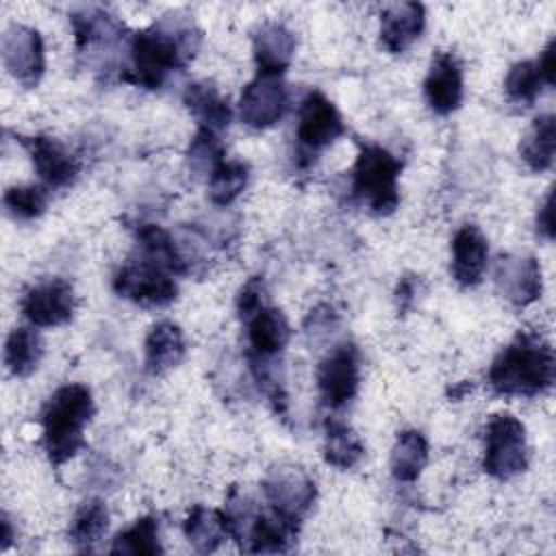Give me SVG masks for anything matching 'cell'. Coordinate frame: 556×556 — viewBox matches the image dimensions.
I'll use <instances>...</instances> for the list:
<instances>
[{
	"instance_id": "cell-1",
	"label": "cell",
	"mask_w": 556,
	"mask_h": 556,
	"mask_svg": "<svg viewBox=\"0 0 556 556\" xmlns=\"http://www.w3.org/2000/svg\"><path fill=\"white\" fill-rule=\"evenodd\" d=\"M200 28L191 17L169 13L130 39V65L122 74L126 83L159 89L167 76L182 70L200 48Z\"/></svg>"
},
{
	"instance_id": "cell-2",
	"label": "cell",
	"mask_w": 556,
	"mask_h": 556,
	"mask_svg": "<svg viewBox=\"0 0 556 556\" xmlns=\"http://www.w3.org/2000/svg\"><path fill=\"white\" fill-rule=\"evenodd\" d=\"M554 350L536 332H519L491 363L489 387L497 395L534 397L554 382Z\"/></svg>"
},
{
	"instance_id": "cell-3",
	"label": "cell",
	"mask_w": 556,
	"mask_h": 556,
	"mask_svg": "<svg viewBox=\"0 0 556 556\" xmlns=\"http://www.w3.org/2000/svg\"><path fill=\"white\" fill-rule=\"evenodd\" d=\"M93 395L80 382L59 387L43 404V450L52 465H63L85 447V428L93 417Z\"/></svg>"
},
{
	"instance_id": "cell-4",
	"label": "cell",
	"mask_w": 556,
	"mask_h": 556,
	"mask_svg": "<svg viewBox=\"0 0 556 556\" xmlns=\"http://www.w3.org/2000/svg\"><path fill=\"white\" fill-rule=\"evenodd\" d=\"M400 172L402 163L387 148L363 143L352 167V191L371 213L389 215L400 204Z\"/></svg>"
},
{
	"instance_id": "cell-5",
	"label": "cell",
	"mask_w": 556,
	"mask_h": 556,
	"mask_svg": "<svg viewBox=\"0 0 556 556\" xmlns=\"http://www.w3.org/2000/svg\"><path fill=\"white\" fill-rule=\"evenodd\" d=\"M528 467V443L523 424L510 413H495L484 428L482 469L497 478L510 480Z\"/></svg>"
},
{
	"instance_id": "cell-6",
	"label": "cell",
	"mask_w": 556,
	"mask_h": 556,
	"mask_svg": "<svg viewBox=\"0 0 556 556\" xmlns=\"http://www.w3.org/2000/svg\"><path fill=\"white\" fill-rule=\"evenodd\" d=\"M263 493L271 510L293 526H300L317 497L315 480L295 465L274 467L263 480Z\"/></svg>"
},
{
	"instance_id": "cell-7",
	"label": "cell",
	"mask_w": 556,
	"mask_h": 556,
	"mask_svg": "<svg viewBox=\"0 0 556 556\" xmlns=\"http://www.w3.org/2000/svg\"><path fill=\"white\" fill-rule=\"evenodd\" d=\"M343 132H345V124L339 109L332 104V100L317 89L308 91L298 109L295 139H298L300 156L315 159V154L332 146Z\"/></svg>"
},
{
	"instance_id": "cell-8",
	"label": "cell",
	"mask_w": 556,
	"mask_h": 556,
	"mask_svg": "<svg viewBox=\"0 0 556 556\" xmlns=\"http://www.w3.org/2000/svg\"><path fill=\"white\" fill-rule=\"evenodd\" d=\"M113 289L119 298L146 308H163L178 295L174 274L141 258L117 269L113 276Z\"/></svg>"
},
{
	"instance_id": "cell-9",
	"label": "cell",
	"mask_w": 556,
	"mask_h": 556,
	"mask_svg": "<svg viewBox=\"0 0 556 556\" xmlns=\"http://www.w3.org/2000/svg\"><path fill=\"white\" fill-rule=\"evenodd\" d=\"M317 389L328 408L354 400L361 382V352L352 341L337 343L317 365Z\"/></svg>"
},
{
	"instance_id": "cell-10",
	"label": "cell",
	"mask_w": 556,
	"mask_h": 556,
	"mask_svg": "<svg viewBox=\"0 0 556 556\" xmlns=\"http://www.w3.org/2000/svg\"><path fill=\"white\" fill-rule=\"evenodd\" d=\"M4 70L24 87H35L46 70L43 39L39 30L24 24H9L2 35Z\"/></svg>"
},
{
	"instance_id": "cell-11",
	"label": "cell",
	"mask_w": 556,
	"mask_h": 556,
	"mask_svg": "<svg viewBox=\"0 0 556 556\" xmlns=\"http://www.w3.org/2000/svg\"><path fill=\"white\" fill-rule=\"evenodd\" d=\"M22 315L37 328L63 326L72 319L76 308L74 287L63 278H48L22 295Z\"/></svg>"
},
{
	"instance_id": "cell-12",
	"label": "cell",
	"mask_w": 556,
	"mask_h": 556,
	"mask_svg": "<svg viewBox=\"0 0 556 556\" xmlns=\"http://www.w3.org/2000/svg\"><path fill=\"white\" fill-rule=\"evenodd\" d=\"M287 87L280 76L256 74L250 80L239 98V117L250 128H269L274 126L287 111Z\"/></svg>"
},
{
	"instance_id": "cell-13",
	"label": "cell",
	"mask_w": 556,
	"mask_h": 556,
	"mask_svg": "<svg viewBox=\"0 0 556 556\" xmlns=\"http://www.w3.org/2000/svg\"><path fill=\"white\" fill-rule=\"evenodd\" d=\"M493 280L502 298L513 306H528L541 298V267L530 254H500L493 267Z\"/></svg>"
},
{
	"instance_id": "cell-14",
	"label": "cell",
	"mask_w": 556,
	"mask_h": 556,
	"mask_svg": "<svg viewBox=\"0 0 556 556\" xmlns=\"http://www.w3.org/2000/svg\"><path fill=\"white\" fill-rule=\"evenodd\" d=\"M463 70L452 52H439L424 80V96L428 106L439 115H450L463 102Z\"/></svg>"
},
{
	"instance_id": "cell-15",
	"label": "cell",
	"mask_w": 556,
	"mask_h": 556,
	"mask_svg": "<svg viewBox=\"0 0 556 556\" xmlns=\"http://www.w3.org/2000/svg\"><path fill=\"white\" fill-rule=\"evenodd\" d=\"M24 146L28 148L33 165L46 187L63 189L78 178L80 165L59 139L48 135H35L24 139Z\"/></svg>"
},
{
	"instance_id": "cell-16",
	"label": "cell",
	"mask_w": 556,
	"mask_h": 556,
	"mask_svg": "<svg viewBox=\"0 0 556 556\" xmlns=\"http://www.w3.org/2000/svg\"><path fill=\"white\" fill-rule=\"evenodd\" d=\"M489 265V241L476 224H463L452 237V276L460 287H476Z\"/></svg>"
},
{
	"instance_id": "cell-17",
	"label": "cell",
	"mask_w": 556,
	"mask_h": 556,
	"mask_svg": "<svg viewBox=\"0 0 556 556\" xmlns=\"http://www.w3.org/2000/svg\"><path fill=\"white\" fill-rule=\"evenodd\" d=\"M295 52L293 33L280 22H263L252 30V54L258 74L282 76Z\"/></svg>"
},
{
	"instance_id": "cell-18",
	"label": "cell",
	"mask_w": 556,
	"mask_h": 556,
	"mask_svg": "<svg viewBox=\"0 0 556 556\" xmlns=\"http://www.w3.org/2000/svg\"><path fill=\"white\" fill-rule=\"evenodd\" d=\"M426 9L419 2H393L380 13V43L387 52L400 54L424 33Z\"/></svg>"
},
{
	"instance_id": "cell-19",
	"label": "cell",
	"mask_w": 556,
	"mask_h": 556,
	"mask_svg": "<svg viewBox=\"0 0 556 556\" xmlns=\"http://www.w3.org/2000/svg\"><path fill=\"white\" fill-rule=\"evenodd\" d=\"M243 324H245L248 343H250L248 354L252 356L274 358L287 348L291 339V328L285 313L269 304L254 311L250 317L243 319Z\"/></svg>"
},
{
	"instance_id": "cell-20",
	"label": "cell",
	"mask_w": 556,
	"mask_h": 556,
	"mask_svg": "<svg viewBox=\"0 0 556 556\" xmlns=\"http://www.w3.org/2000/svg\"><path fill=\"white\" fill-rule=\"evenodd\" d=\"M187 343L178 324L159 321L154 324L143 341V365L152 376H163L180 365L185 358Z\"/></svg>"
},
{
	"instance_id": "cell-21",
	"label": "cell",
	"mask_w": 556,
	"mask_h": 556,
	"mask_svg": "<svg viewBox=\"0 0 556 556\" xmlns=\"http://www.w3.org/2000/svg\"><path fill=\"white\" fill-rule=\"evenodd\" d=\"M295 534H298V526L285 521L274 510L271 513L256 510L241 536V547L254 554H278L289 549Z\"/></svg>"
},
{
	"instance_id": "cell-22",
	"label": "cell",
	"mask_w": 556,
	"mask_h": 556,
	"mask_svg": "<svg viewBox=\"0 0 556 556\" xmlns=\"http://www.w3.org/2000/svg\"><path fill=\"white\" fill-rule=\"evenodd\" d=\"M182 102L189 109V113L198 119V128H206V130L219 135L222 130L228 128V124L232 119L228 100L208 80L189 83L185 87Z\"/></svg>"
},
{
	"instance_id": "cell-23",
	"label": "cell",
	"mask_w": 556,
	"mask_h": 556,
	"mask_svg": "<svg viewBox=\"0 0 556 556\" xmlns=\"http://www.w3.org/2000/svg\"><path fill=\"white\" fill-rule=\"evenodd\" d=\"M139 258L152 263L169 274H187L189 261L176 245L174 237L156 224H141L135 232Z\"/></svg>"
},
{
	"instance_id": "cell-24",
	"label": "cell",
	"mask_w": 556,
	"mask_h": 556,
	"mask_svg": "<svg viewBox=\"0 0 556 556\" xmlns=\"http://www.w3.org/2000/svg\"><path fill=\"white\" fill-rule=\"evenodd\" d=\"M182 532L189 545L200 554L215 552L226 539H232L226 513L200 504L189 510L187 519L182 521Z\"/></svg>"
},
{
	"instance_id": "cell-25",
	"label": "cell",
	"mask_w": 556,
	"mask_h": 556,
	"mask_svg": "<svg viewBox=\"0 0 556 556\" xmlns=\"http://www.w3.org/2000/svg\"><path fill=\"white\" fill-rule=\"evenodd\" d=\"M556 150V119L545 113L539 115L519 141V156L532 172H545L554 163Z\"/></svg>"
},
{
	"instance_id": "cell-26",
	"label": "cell",
	"mask_w": 556,
	"mask_h": 556,
	"mask_svg": "<svg viewBox=\"0 0 556 556\" xmlns=\"http://www.w3.org/2000/svg\"><path fill=\"white\" fill-rule=\"evenodd\" d=\"M72 28L76 37V48L85 50L98 43H111L122 37L124 26L98 7H83L72 13Z\"/></svg>"
},
{
	"instance_id": "cell-27",
	"label": "cell",
	"mask_w": 556,
	"mask_h": 556,
	"mask_svg": "<svg viewBox=\"0 0 556 556\" xmlns=\"http://www.w3.org/2000/svg\"><path fill=\"white\" fill-rule=\"evenodd\" d=\"M324 460L341 471H348L361 463L365 447L358 434L339 419H328L324 426Z\"/></svg>"
},
{
	"instance_id": "cell-28",
	"label": "cell",
	"mask_w": 556,
	"mask_h": 556,
	"mask_svg": "<svg viewBox=\"0 0 556 556\" xmlns=\"http://www.w3.org/2000/svg\"><path fill=\"white\" fill-rule=\"evenodd\" d=\"M428 463V441L419 430L397 434L391 450V473L397 482H415Z\"/></svg>"
},
{
	"instance_id": "cell-29",
	"label": "cell",
	"mask_w": 556,
	"mask_h": 556,
	"mask_svg": "<svg viewBox=\"0 0 556 556\" xmlns=\"http://www.w3.org/2000/svg\"><path fill=\"white\" fill-rule=\"evenodd\" d=\"M41 356H43V341L35 328L20 326L9 332L4 343V365L13 376L17 378L30 376L37 369Z\"/></svg>"
},
{
	"instance_id": "cell-30",
	"label": "cell",
	"mask_w": 556,
	"mask_h": 556,
	"mask_svg": "<svg viewBox=\"0 0 556 556\" xmlns=\"http://www.w3.org/2000/svg\"><path fill=\"white\" fill-rule=\"evenodd\" d=\"M109 530V510L102 500H87L76 510L70 526V541L76 549L89 552Z\"/></svg>"
},
{
	"instance_id": "cell-31",
	"label": "cell",
	"mask_w": 556,
	"mask_h": 556,
	"mask_svg": "<svg viewBox=\"0 0 556 556\" xmlns=\"http://www.w3.org/2000/svg\"><path fill=\"white\" fill-rule=\"evenodd\" d=\"M111 554H135V556H156L163 554L159 541V521L154 517H139L130 528L122 530L113 543Z\"/></svg>"
},
{
	"instance_id": "cell-32",
	"label": "cell",
	"mask_w": 556,
	"mask_h": 556,
	"mask_svg": "<svg viewBox=\"0 0 556 556\" xmlns=\"http://www.w3.org/2000/svg\"><path fill=\"white\" fill-rule=\"evenodd\" d=\"M250 169L243 161H222L208 176V198L217 206L232 204L245 189Z\"/></svg>"
},
{
	"instance_id": "cell-33",
	"label": "cell",
	"mask_w": 556,
	"mask_h": 556,
	"mask_svg": "<svg viewBox=\"0 0 556 556\" xmlns=\"http://www.w3.org/2000/svg\"><path fill=\"white\" fill-rule=\"evenodd\" d=\"M545 87V78L536 65V61H517L510 65L506 78H504V91L510 102L530 106L541 89Z\"/></svg>"
},
{
	"instance_id": "cell-34",
	"label": "cell",
	"mask_w": 556,
	"mask_h": 556,
	"mask_svg": "<svg viewBox=\"0 0 556 556\" xmlns=\"http://www.w3.org/2000/svg\"><path fill=\"white\" fill-rule=\"evenodd\" d=\"M224 146L219 141L217 132H211L206 128H198L189 150H187V165L195 176H208L213 174V169L224 161Z\"/></svg>"
},
{
	"instance_id": "cell-35",
	"label": "cell",
	"mask_w": 556,
	"mask_h": 556,
	"mask_svg": "<svg viewBox=\"0 0 556 556\" xmlns=\"http://www.w3.org/2000/svg\"><path fill=\"white\" fill-rule=\"evenodd\" d=\"M4 211L13 219H35L39 217L48 206V193L39 185H15L9 187L2 195Z\"/></svg>"
},
{
	"instance_id": "cell-36",
	"label": "cell",
	"mask_w": 556,
	"mask_h": 556,
	"mask_svg": "<svg viewBox=\"0 0 556 556\" xmlns=\"http://www.w3.org/2000/svg\"><path fill=\"white\" fill-rule=\"evenodd\" d=\"M267 304V291H265V282L258 276H252L239 291L237 295V313L241 319L250 317L254 311H258L261 306Z\"/></svg>"
},
{
	"instance_id": "cell-37",
	"label": "cell",
	"mask_w": 556,
	"mask_h": 556,
	"mask_svg": "<svg viewBox=\"0 0 556 556\" xmlns=\"http://www.w3.org/2000/svg\"><path fill=\"white\" fill-rule=\"evenodd\" d=\"M536 232L545 239L554 237V193L547 191L543 204L536 211Z\"/></svg>"
},
{
	"instance_id": "cell-38",
	"label": "cell",
	"mask_w": 556,
	"mask_h": 556,
	"mask_svg": "<svg viewBox=\"0 0 556 556\" xmlns=\"http://www.w3.org/2000/svg\"><path fill=\"white\" fill-rule=\"evenodd\" d=\"M554 46H556V41L549 39L547 46L543 48L539 61H536V65H539V70H541V74H543L547 87L554 85Z\"/></svg>"
},
{
	"instance_id": "cell-39",
	"label": "cell",
	"mask_w": 556,
	"mask_h": 556,
	"mask_svg": "<svg viewBox=\"0 0 556 556\" xmlns=\"http://www.w3.org/2000/svg\"><path fill=\"white\" fill-rule=\"evenodd\" d=\"M2 549H7V545H9V541H11V536H13V532H11V521H9V517L7 515H2Z\"/></svg>"
}]
</instances>
